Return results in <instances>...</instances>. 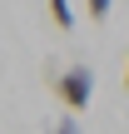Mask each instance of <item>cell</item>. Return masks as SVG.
I'll list each match as a JSON object with an SVG mask.
<instances>
[{"label": "cell", "mask_w": 129, "mask_h": 134, "mask_svg": "<svg viewBox=\"0 0 129 134\" xmlns=\"http://www.w3.org/2000/svg\"><path fill=\"white\" fill-rule=\"evenodd\" d=\"M50 85H55V94H60L65 109H89V99H94V70H89V65H70V70H60Z\"/></svg>", "instance_id": "1"}, {"label": "cell", "mask_w": 129, "mask_h": 134, "mask_svg": "<svg viewBox=\"0 0 129 134\" xmlns=\"http://www.w3.org/2000/svg\"><path fill=\"white\" fill-rule=\"evenodd\" d=\"M50 5V20L60 25V30H75V10H70V0H45Z\"/></svg>", "instance_id": "2"}, {"label": "cell", "mask_w": 129, "mask_h": 134, "mask_svg": "<svg viewBox=\"0 0 129 134\" xmlns=\"http://www.w3.org/2000/svg\"><path fill=\"white\" fill-rule=\"evenodd\" d=\"M109 5H114V0H85V10H89V20H104V15H109Z\"/></svg>", "instance_id": "3"}, {"label": "cell", "mask_w": 129, "mask_h": 134, "mask_svg": "<svg viewBox=\"0 0 129 134\" xmlns=\"http://www.w3.org/2000/svg\"><path fill=\"white\" fill-rule=\"evenodd\" d=\"M45 134H80V124H75V119H60L55 129H45Z\"/></svg>", "instance_id": "4"}, {"label": "cell", "mask_w": 129, "mask_h": 134, "mask_svg": "<svg viewBox=\"0 0 129 134\" xmlns=\"http://www.w3.org/2000/svg\"><path fill=\"white\" fill-rule=\"evenodd\" d=\"M124 90H129V70H124Z\"/></svg>", "instance_id": "5"}]
</instances>
